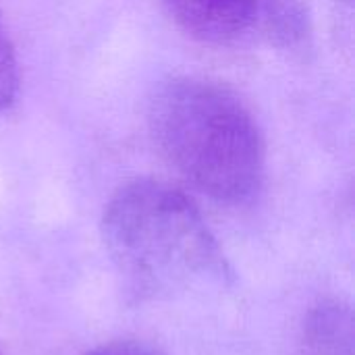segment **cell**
<instances>
[{
	"label": "cell",
	"instance_id": "obj_1",
	"mask_svg": "<svg viewBox=\"0 0 355 355\" xmlns=\"http://www.w3.org/2000/svg\"><path fill=\"white\" fill-rule=\"evenodd\" d=\"M102 239L123 289L137 302L168 300L225 275L198 206L164 181L121 185L104 208Z\"/></svg>",
	"mask_w": 355,
	"mask_h": 355
},
{
	"label": "cell",
	"instance_id": "obj_2",
	"mask_svg": "<svg viewBox=\"0 0 355 355\" xmlns=\"http://www.w3.org/2000/svg\"><path fill=\"white\" fill-rule=\"evenodd\" d=\"M150 133L160 156L198 191L250 202L262 187L266 150L248 106L227 87L177 77L150 102Z\"/></svg>",
	"mask_w": 355,
	"mask_h": 355
},
{
	"label": "cell",
	"instance_id": "obj_3",
	"mask_svg": "<svg viewBox=\"0 0 355 355\" xmlns=\"http://www.w3.org/2000/svg\"><path fill=\"white\" fill-rule=\"evenodd\" d=\"M175 25L189 37L227 46L258 29L260 0H160Z\"/></svg>",
	"mask_w": 355,
	"mask_h": 355
},
{
	"label": "cell",
	"instance_id": "obj_4",
	"mask_svg": "<svg viewBox=\"0 0 355 355\" xmlns=\"http://www.w3.org/2000/svg\"><path fill=\"white\" fill-rule=\"evenodd\" d=\"M258 29L283 48H297L310 35V19L300 0H260Z\"/></svg>",
	"mask_w": 355,
	"mask_h": 355
},
{
	"label": "cell",
	"instance_id": "obj_5",
	"mask_svg": "<svg viewBox=\"0 0 355 355\" xmlns=\"http://www.w3.org/2000/svg\"><path fill=\"white\" fill-rule=\"evenodd\" d=\"M19 92V67L15 48L0 23V112L6 110Z\"/></svg>",
	"mask_w": 355,
	"mask_h": 355
},
{
	"label": "cell",
	"instance_id": "obj_6",
	"mask_svg": "<svg viewBox=\"0 0 355 355\" xmlns=\"http://www.w3.org/2000/svg\"><path fill=\"white\" fill-rule=\"evenodd\" d=\"M85 355H164L156 347L141 343V341H112L106 345H100Z\"/></svg>",
	"mask_w": 355,
	"mask_h": 355
}]
</instances>
